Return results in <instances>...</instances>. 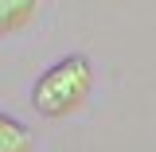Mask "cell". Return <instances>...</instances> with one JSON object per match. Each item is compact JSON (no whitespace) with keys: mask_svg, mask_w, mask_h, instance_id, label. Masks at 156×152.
Wrapping results in <instances>:
<instances>
[{"mask_svg":"<svg viewBox=\"0 0 156 152\" xmlns=\"http://www.w3.org/2000/svg\"><path fill=\"white\" fill-rule=\"evenodd\" d=\"M35 16V0H0V35L16 31Z\"/></svg>","mask_w":156,"mask_h":152,"instance_id":"3957f363","label":"cell"},{"mask_svg":"<svg viewBox=\"0 0 156 152\" xmlns=\"http://www.w3.org/2000/svg\"><path fill=\"white\" fill-rule=\"evenodd\" d=\"M0 152H31V129L0 113Z\"/></svg>","mask_w":156,"mask_h":152,"instance_id":"7a4b0ae2","label":"cell"},{"mask_svg":"<svg viewBox=\"0 0 156 152\" xmlns=\"http://www.w3.org/2000/svg\"><path fill=\"white\" fill-rule=\"evenodd\" d=\"M90 86H94V66H90V58L86 55H66L62 62H55V66L35 82L31 105H35L39 117H66V113H74L78 105L90 97Z\"/></svg>","mask_w":156,"mask_h":152,"instance_id":"6da1fadb","label":"cell"}]
</instances>
